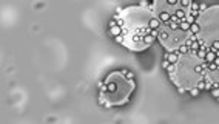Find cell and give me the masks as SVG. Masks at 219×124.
<instances>
[{
    "label": "cell",
    "mask_w": 219,
    "mask_h": 124,
    "mask_svg": "<svg viewBox=\"0 0 219 124\" xmlns=\"http://www.w3.org/2000/svg\"><path fill=\"white\" fill-rule=\"evenodd\" d=\"M134 89V81L127 79L125 74L120 72H113L108 74L103 82H100L99 104L107 109L111 106H122L130 99Z\"/></svg>",
    "instance_id": "cell-1"
},
{
    "label": "cell",
    "mask_w": 219,
    "mask_h": 124,
    "mask_svg": "<svg viewBox=\"0 0 219 124\" xmlns=\"http://www.w3.org/2000/svg\"><path fill=\"white\" fill-rule=\"evenodd\" d=\"M207 64L205 61L196 57V55H185L180 56L179 61L176 62V70L173 74H170V78L178 87H184L185 90H190L194 87L196 82L199 79L204 78L207 72Z\"/></svg>",
    "instance_id": "cell-2"
},
{
    "label": "cell",
    "mask_w": 219,
    "mask_h": 124,
    "mask_svg": "<svg viewBox=\"0 0 219 124\" xmlns=\"http://www.w3.org/2000/svg\"><path fill=\"white\" fill-rule=\"evenodd\" d=\"M196 22L201 26L199 37H202L207 44H210L215 39H219V5L202 11Z\"/></svg>",
    "instance_id": "cell-3"
},
{
    "label": "cell",
    "mask_w": 219,
    "mask_h": 124,
    "mask_svg": "<svg viewBox=\"0 0 219 124\" xmlns=\"http://www.w3.org/2000/svg\"><path fill=\"white\" fill-rule=\"evenodd\" d=\"M187 36H188V33H184V31H180V30L170 31L165 25H162V28L159 30L157 39H159V42L165 47V50L170 53V51H176L178 47L185 42Z\"/></svg>",
    "instance_id": "cell-4"
},
{
    "label": "cell",
    "mask_w": 219,
    "mask_h": 124,
    "mask_svg": "<svg viewBox=\"0 0 219 124\" xmlns=\"http://www.w3.org/2000/svg\"><path fill=\"white\" fill-rule=\"evenodd\" d=\"M179 6V0H154V14H159L162 11L174 13V9Z\"/></svg>",
    "instance_id": "cell-5"
},
{
    "label": "cell",
    "mask_w": 219,
    "mask_h": 124,
    "mask_svg": "<svg viewBox=\"0 0 219 124\" xmlns=\"http://www.w3.org/2000/svg\"><path fill=\"white\" fill-rule=\"evenodd\" d=\"M162 25H164V23L159 20V17L154 14V16L150 19V22H148V28H150V30H161Z\"/></svg>",
    "instance_id": "cell-6"
},
{
    "label": "cell",
    "mask_w": 219,
    "mask_h": 124,
    "mask_svg": "<svg viewBox=\"0 0 219 124\" xmlns=\"http://www.w3.org/2000/svg\"><path fill=\"white\" fill-rule=\"evenodd\" d=\"M179 57H180V55H179L178 51H170V53L167 51L165 56H164V59H167L170 64H176L179 61Z\"/></svg>",
    "instance_id": "cell-7"
},
{
    "label": "cell",
    "mask_w": 219,
    "mask_h": 124,
    "mask_svg": "<svg viewBox=\"0 0 219 124\" xmlns=\"http://www.w3.org/2000/svg\"><path fill=\"white\" fill-rule=\"evenodd\" d=\"M204 79H208V81H211V82H218L219 84V68L216 70V72H208V74H207V72H205Z\"/></svg>",
    "instance_id": "cell-8"
},
{
    "label": "cell",
    "mask_w": 219,
    "mask_h": 124,
    "mask_svg": "<svg viewBox=\"0 0 219 124\" xmlns=\"http://www.w3.org/2000/svg\"><path fill=\"white\" fill-rule=\"evenodd\" d=\"M174 14H176L178 17L180 19V20H184L185 17H187V14H188V9H185V8H180V6H178L176 9H174Z\"/></svg>",
    "instance_id": "cell-9"
},
{
    "label": "cell",
    "mask_w": 219,
    "mask_h": 124,
    "mask_svg": "<svg viewBox=\"0 0 219 124\" xmlns=\"http://www.w3.org/2000/svg\"><path fill=\"white\" fill-rule=\"evenodd\" d=\"M157 17H159V20L162 23H167V22H170V16H171V13H167V11H162V13H159V14H156Z\"/></svg>",
    "instance_id": "cell-10"
},
{
    "label": "cell",
    "mask_w": 219,
    "mask_h": 124,
    "mask_svg": "<svg viewBox=\"0 0 219 124\" xmlns=\"http://www.w3.org/2000/svg\"><path fill=\"white\" fill-rule=\"evenodd\" d=\"M190 26H191V23H188L185 19L179 22V30H180V31H184V33H190Z\"/></svg>",
    "instance_id": "cell-11"
},
{
    "label": "cell",
    "mask_w": 219,
    "mask_h": 124,
    "mask_svg": "<svg viewBox=\"0 0 219 124\" xmlns=\"http://www.w3.org/2000/svg\"><path fill=\"white\" fill-rule=\"evenodd\" d=\"M180 56H185V55H188L190 53V47L188 45H185V44H180L179 47H178V50H176Z\"/></svg>",
    "instance_id": "cell-12"
},
{
    "label": "cell",
    "mask_w": 219,
    "mask_h": 124,
    "mask_svg": "<svg viewBox=\"0 0 219 124\" xmlns=\"http://www.w3.org/2000/svg\"><path fill=\"white\" fill-rule=\"evenodd\" d=\"M110 34H111V36H114V37L120 36V34H122V26H119V25H114V26H111V28H110Z\"/></svg>",
    "instance_id": "cell-13"
},
{
    "label": "cell",
    "mask_w": 219,
    "mask_h": 124,
    "mask_svg": "<svg viewBox=\"0 0 219 124\" xmlns=\"http://www.w3.org/2000/svg\"><path fill=\"white\" fill-rule=\"evenodd\" d=\"M218 57V55H216V51L215 50H211V51H207V56H205V59L204 61L208 64V62H215V59Z\"/></svg>",
    "instance_id": "cell-14"
},
{
    "label": "cell",
    "mask_w": 219,
    "mask_h": 124,
    "mask_svg": "<svg viewBox=\"0 0 219 124\" xmlns=\"http://www.w3.org/2000/svg\"><path fill=\"white\" fill-rule=\"evenodd\" d=\"M205 56H207L205 45H201V48H199L198 51H196V57H198V59H201V61H204V59H205Z\"/></svg>",
    "instance_id": "cell-15"
},
{
    "label": "cell",
    "mask_w": 219,
    "mask_h": 124,
    "mask_svg": "<svg viewBox=\"0 0 219 124\" xmlns=\"http://www.w3.org/2000/svg\"><path fill=\"white\" fill-rule=\"evenodd\" d=\"M190 33L194 34V36H199V34H201V26H199L198 22L191 23V26H190Z\"/></svg>",
    "instance_id": "cell-16"
},
{
    "label": "cell",
    "mask_w": 219,
    "mask_h": 124,
    "mask_svg": "<svg viewBox=\"0 0 219 124\" xmlns=\"http://www.w3.org/2000/svg\"><path fill=\"white\" fill-rule=\"evenodd\" d=\"M193 0H179V6L180 8H185V9H190V5Z\"/></svg>",
    "instance_id": "cell-17"
},
{
    "label": "cell",
    "mask_w": 219,
    "mask_h": 124,
    "mask_svg": "<svg viewBox=\"0 0 219 124\" xmlns=\"http://www.w3.org/2000/svg\"><path fill=\"white\" fill-rule=\"evenodd\" d=\"M219 68V65L216 62H208V65H207V72H216Z\"/></svg>",
    "instance_id": "cell-18"
},
{
    "label": "cell",
    "mask_w": 219,
    "mask_h": 124,
    "mask_svg": "<svg viewBox=\"0 0 219 124\" xmlns=\"http://www.w3.org/2000/svg\"><path fill=\"white\" fill-rule=\"evenodd\" d=\"M190 11H199V3H196L194 0H193L191 5H190Z\"/></svg>",
    "instance_id": "cell-19"
},
{
    "label": "cell",
    "mask_w": 219,
    "mask_h": 124,
    "mask_svg": "<svg viewBox=\"0 0 219 124\" xmlns=\"http://www.w3.org/2000/svg\"><path fill=\"white\" fill-rule=\"evenodd\" d=\"M199 93H201V90H199L198 87H191V89H190V95H191V96H198Z\"/></svg>",
    "instance_id": "cell-20"
},
{
    "label": "cell",
    "mask_w": 219,
    "mask_h": 124,
    "mask_svg": "<svg viewBox=\"0 0 219 124\" xmlns=\"http://www.w3.org/2000/svg\"><path fill=\"white\" fill-rule=\"evenodd\" d=\"M122 73L125 74V78H127V79L134 81V73H133V72H122Z\"/></svg>",
    "instance_id": "cell-21"
},
{
    "label": "cell",
    "mask_w": 219,
    "mask_h": 124,
    "mask_svg": "<svg viewBox=\"0 0 219 124\" xmlns=\"http://www.w3.org/2000/svg\"><path fill=\"white\" fill-rule=\"evenodd\" d=\"M210 45L213 50H219V39H215V40H211L210 42Z\"/></svg>",
    "instance_id": "cell-22"
},
{
    "label": "cell",
    "mask_w": 219,
    "mask_h": 124,
    "mask_svg": "<svg viewBox=\"0 0 219 124\" xmlns=\"http://www.w3.org/2000/svg\"><path fill=\"white\" fill-rule=\"evenodd\" d=\"M174 70H176V64H170V65L167 67L168 74H173V73H174Z\"/></svg>",
    "instance_id": "cell-23"
},
{
    "label": "cell",
    "mask_w": 219,
    "mask_h": 124,
    "mask_svg": "<svg viewBox=\"0 0 219 124\" xmlns=\"http://www.w3.org/2000/svg\"><path fill=\"white\" fill-rule=\"evenodd\" d=\"M170 22H174V23H179V22H180V19H179V17H178V16H176V14H174V13H173L171 16H170Z\"/></svg>",
    "instance_id": "cell-24"
},
{
    "label": "cell",
    "mask_w": 219,
    "mask_h": 124,
    "mask_svg": "<svg viewBox=\"0 0 219 124\" xmlns=\"http://www.w3.org/2000/svg\"><path fill=\"white\" fill-rule=\"evenodd\" d=\"M210 91H211V96H213V98H218V96H219V87H213Z\"/></svg>",
    "instance_id": "cell-25"
},
{
    "label": "cell",
    "mask_w": 219,
    "mask_h": 124,
    "mask_svg": "<svg viewBox=\"0 0 219 124\" xmlns=\"http://www.w3.org/2000/svg\"><path fill=\"white\" fill-rule=\"evenodd\" d=\"M185 20H187L188 23H194V22H196V19H194V17H193V16H191L190 13L187 14V17H185Z\"/></svg>",
    "instance_id": "cell-26"
},
{
    "label": "cell",
    "mask_w": 219,
    "mask_h": 124,
    "mask_svg": "<svg viewBox=\"0 0 219 124\" xmlns=\"http://www.w3.org/2000/svg\"><path fill=\"white\" fill-rule=\"evenodd\" d=\"M205 9H207V6H205V5H204V3H201V5H199V13H202V11H205Z\"/></svg>",
    "instance_id": "cell-27"
},
{
    "label": "cell",
    "mask_w": 219,
    "mask_h": 124,
    "mask_svg": "<svg viewBox=\"0 0 219 124\" xmlns=\"http://www.w3.org/2000/svg\"><path fill=\"white\" fill-rule=\"evenodd\" d=\"M168 65H170V62L167 61V59H164V62H162V67H164V68L167 70V67H168Z\"/></svg>",
    "instance_id": "cell-28"
},
{
    "label": "cell",
    "mask_w": 219,
    "mask_h": 124,
    "mask_svg": "<svg viewBox=\"0 0 219 124\" xmlns=\"http://www.w3.org/2000/svg\"><path fill=\"white\" fill-rule=\"evenodd\" d=\"M178 91H179V93H184L185 89H184V87H178Z\"/></svg>",
    "instance_id": "cell-29"
},
{
    "label": "cell",
    "mask_w": 219,
    "mask_h": 124,
    "mask_svg": "<svg viewBox=\"0 0 219 124\" xmlns=\"http://www.w3.org/2000/svg\"><path fill=\"white\" fill-rule=\"evenodd\" d=\"M215 62H216V64H218V65H219V56H218V57L215 59Z\"/></svg>",
    "instance_id": "cell-30"
},
{
    "label": "cell",
    "mask_w": 219,
    "mask_h": 124,
    "mask_svg": "<svg viewBox=\"0 0 219 124\" xmlns=\"http://www.w3.org/2000/svg\"><path fill=\"white\" fill-rule=\"evenodd\" d=\"M216 99H218V101H219V96H218V98H216Z\"/></svg>",
    "instance_id": "cell-31"
}]
</instances>
